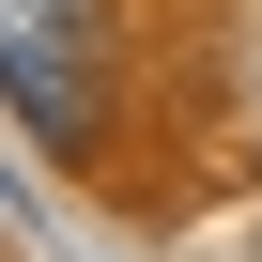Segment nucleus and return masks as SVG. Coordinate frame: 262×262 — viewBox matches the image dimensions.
Instances as JSON below:
<instances>
[{"label": "nucleus", "mask_w": 262, "mask_h": 262, "mask_svg": "<svg viewBox=\"0 0 262 262\" xmlns=\"http://www.w3.org/2000/svg\"><path fill=\"white\" fill-rule=\"evenodd\" d=\"M0 108H16L62 170L108 155V16L93 0H0Z\"/></svg>", "instance_id": "nucleus-1"}]
</instances>
